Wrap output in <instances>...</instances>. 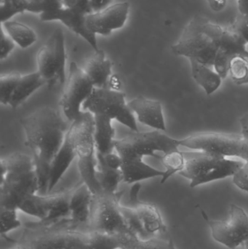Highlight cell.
I'll list each match as a JSON object with an SVG mask.
<instances>
[{"label":"cell","mask_w":248,"mask_h":249,"mask_svg":"<svg viewBox=\"0 0 248 249\" xmlns=\"http://www.w3.org/2000/svg\"><path fill=\"white\" fill-rule=\"evenodd\" d=\"M192 74L195 81L202 88L207 95L215 93L222 83V77L211 67L204 65L195 60H189Z\"/></svg>","instance_id":"24"},{"label":"cell","mask_w":248,"mask_h":249,"mask_svg":"<svg viewBox=\"0 0 248 249\" xmlns=\"http://www.w3.org/2000/svg\"><path fill=\"white\" fill-rule=\"evenodd\" d=\"M211 10L215 12H221L227 5V0H206Z\"/></svg>","instance_id":"37"},{"label":"cell","mask_w":248,"mask_h":249,"mask_svg":"<svg viewBox=\"0 0 248 249\" xmlns=\"http://www.w3.org/2000/svg\"><path fill=\"white\" fill-rule=\"evenodd\" d=\"M61 112L50 107L39 108L20 120L26 134V145L33 155L39 179L38 194L48 195L52 161L65 140L70 125Z\"/></svg>","instance_id":"1"},{"label":"cell","mask_w":248,"mask_h":249,"mask_svg":"<svg viewBox=\"0 0 248 249\" xmlns=\"http://www.w3.org/2000/svg\"><path fill=\"white\" fill-rule=\"evenodd\" d=\"M63 3L64 7L86 16L94 12L90 0H63Z\"/></svg>","instance_id":"32"},{"label":"cell","mask_w":248,"mask_h":249,"mask_svg":"<svg viewBox=\"0 0 248 249\" xmlns=\"http://www.w3.org/2000/svg\"><path fill=\"white\" fill-rule=\"evenodd\" d=\"M16 44L11 39L10 36L4 32L3 28L1 27V53H0V59H5L14 50Z\"/></svg>","instance_id":"33"},{"label":"cell","mask_w":248,"mask_h":249,"mask_svg":"<svg viewBox=\"0 0 248 249\" xmlns=\"http://www.w3.org/2000/svg\"><path fill=\"white\" fill-rule=\"evenodd\" d=\"M181 146L214 154L219 156L236 157L248 162V139L242 134L199 133L179 140Z\"/></svg>","instance_id":"9"},{"label":"cell","mask_w":248,"mask_h":249,"mask_svg":"<svg viewBox=\"0 0 248 249\" xmlns=\"http://www.w3.org/2000/svg\"><path fill=\"white\" fill-rule=\"evenodd\" d=\"M17 211L11 208H0V233L7 241L14 244L17 241L9 238L7 234L21 226V222L17 216Z\"/></svg>","instance_id":"29"},{"label":"cell","mask_w":248,"mask_h":249,"mask_svg":"<svg viewBox=\"0 0 248 249\" xmlns=\"http://www.w3.org/2000/svg\"><path fill=\"white\" fill-rule=\"evenodd\" d=\"M231 26L248 44V15L240 13Z\"/></svg>","instance_id":"34"},{"label":"cell","mask_w":248,"mask_h":249,"mask_svg":"<svg viewBox=\"0 0 248 249\" xmlns=\"http://www.w3.org/2000/svg\"><path fill=\"white\" fill-rule=\"evenodd\" d=\"M84 71L96 89L109 88V81L112 72V63L106 57L104 51L99 49L90 58Z\"/></svg>","instance_id":"20"},{"label":"cell","mask_w":248,"mask_h":249,"mask_svg":"<svg viewBox=\"0 0 248 249\" xmlns=\"http://www.w3.org/2000/svg\"><path fill=\"white\" fill-rule=\"evenodd\" d=\"M26 249V248H24V247H22V246L18 245V244H17V247H15L14 249Z\"/></svg>","instance_id":"42"},{"label":"cell","mask_w":248,"mask_h":249,"mask_svg":"<svg viewBox=\"0 0 248 249\" xmlns=\"http://www.w3.org/2000/svg\"><path fill=\"white\" fill-rule=\"evenodd\" d=\"M55 20L61 22L71 32L83 37L86 42L90 44L95 51H99L97 37L87 28L86 15L64 7L51 17L50 21Z\"/></svg>","instance_id":"19"},{"label":"cell","mask_w":248,"mask_h":249,"mask_svg":"<svg viewBox=\"0 0 248 249\" xmlns=\"http://www.w3.org/2000/svg\"><path fill=\"white\" fill-rule=\"evenodd\" d=\"M123 193L124 191L110 193L103 190L93 195L89 229L111 235H132L121 210L120 200Z\"/></svg>","instance_id":"8"},{"label":"cell","mask_w":248,"mask_h":249,"mask_svg":"<svg viewBox=\"0 0 248 249\" xmlns=\"http://www.w3.org/2000/svg\"><path fill=\"white\" fill-rule=\"evenodd\" d=\"M38 72L46 80L47 84L53 86L58 82L61 86L66 83L65 36L64 31L56 29L47 42L39 48L36 55Z\"/></svg>","instance_id":"11"},{"label":"cell","mask_w":248,"mask_h":249,"mask_svg":"<svg viewBox=\"0 0 248 249\" xmlns=\"http://www.w3.org/2000/svg\"><path fill=\"white\" fill-rule=\"evenodd\" d=\"M103 160L108 166L113 169H121L122 166V159L121 157L117 153L115 154L114 152L107 154L106 155H103Z\"/></svg>","instance_id":"36"},{"label":"cell","mask_w":248,"mask_h":249,"mask_svg":"<svg viewBox=\"0 0 248 249\" xmlns=\"http://www.w3.org/2000/svg\"><path fill=\"white\" fill-rule=\"evenodd\" d=\"M247 42L231 27H224L220 39L219 51L214 68L222 77L227 78L230 64L237 56L248 58Z\"/></svg>","instance_id":"15"},{"label":"cell","mask_w":248,"mask_h":249,"mask_svg":"<svg viewBox=\"0 0 248 249\" xmlns=\"http://www.w3.org/2000/svg\"><path fill=\"white\" fill-rule=\"evenodd\" d=\"M21 75L16 73L1 75L0 77V102L9 105Z\"/></svg>","instance_id":"31"},{"label":"cell","mask_w":248,"mask_h":249,"mask_svg":"<svg viewBox=\"0 0 248 249\" xmlns=\"http://www.w3.org/2000/svg\"><path fill=\"white\" fill-rule=\"evenodd\" d=\"M224 28L202 16H195L185 27L177 42L172 46V52L178 56L186 57L213 68L219 51Z\"/></svg>","instance_id":"5"},{"label":"cell","mask_w":248,"mask_h":249,"mask_svg":"<svg viewBox=\"0 0 248 249\" xmlns=\"http://www.w3.org/2000/svg\"><path fill=\"white\" fill-rule=\"evenodd\" d=\"M130 7L128 1H121L93 12L86 16L87 28L96 36L111 35L114 31L125 26L129 16Z\"/></svg>","instance_id":"14"},{"label":"cell","mask_w":248,"mask_h":249,"mask_svg":"<svg viewBox=\"0 0 248 249\" xmlns=\"http://www.w3.org/2000/svg\"><path fill=\"white\" fill-rule=\"evenodd\" d=\"M0 165V208L18 210L24 200L39 193V179L33 157L15 152L1 158Z\"/></svg>","instance_id":"4"},{"label":"cell","mask_w":248,"mask_h":249,"mask_svg":"<svg viewBox=\"0 0 248 249\" xmlns=\"http://www.w3.org/2000/svg\"><path fill=\"white\" fill-rule=\"evenodd\" d=\"M141 187L139 182L134 184L130 193V200L147 235L151 238H157V235L167 232V227L155 205L141 202L138 199Z\"/></svg>","instance_id":"16"},{"label":"cell","mask_w":248,"mask_h":249,"mask_svg":"<svg viewBox=\"0 0 248 249\" xmlns=\"http://www.w3.org/2000/svg\"><path fill=\"white\" fill-rule=\"evenodd\" d=\"M29 0H0L1 22L12 20L13 17L27 11Z\"/></svg>","instance_id":"30"},{"label":"cell","mask_w":248,"mask_h":249,"mask_svg":"<svg viewBox=\"0 0 248 249\" xmlns=\"http://www.w3.org/2000/svg\"><path fill=\"white\" fill-rule=\"evenodd\" d=\"M93 11H99L110 5L112 0H90Z\"/></svg>","instance_id":"38"},{"label":"cell","mask_w":248,"mask_h":249,"mask_svg":"<svg viewBox=\"0 0 248 249\" xmlns=\"http://www.w3.org/2000/svg\"><path fill=\"white\" fill-rule=\"evenodd\" d=\"M63 7V0H29L27 11L39 14V19L46 22Z\"/></svg>","instance_id":"27"},{"label":"cell","mask_w":248,"mask_h":249,"mask_svg":"<svg viewBox=\"0 0 248 249\" xmlns=\"http://www.w3.org/2000/svg\"><path fill=\"white\" fill-rule=\"evenodd\" d=\"M16 244L26 249H106L102 232L73 228L68 218L49 225L28 222Z\"/></svg>","instance_id":"3"},{"label":"cell","mask_w":248,"mask_h":249,"mask_svg":"<svg viewBox=\"0 0 248 249\" xmlns=\"http://www.w3.org/2000/svg\"><path fill=\"white\" fill-rule=\"evenodd\" d=\"M240 124H241L242 129L241 134L243 135L246 139H248V113L245 115L244 116L240 119Z\"/></svg>","instance_id":"39"},{"label":"cell","mask_w":248,"mask_h":249,"mask_svg":"<svg viewBox=\"0 0 248 249\" xmlns=\"http://www.w3.org/2000/svg\"><path fill=\"white\" fill-rule=\"evenodd\" d=\"M93 193L84 183L71 190L70 196V224L74 228L89 229L91 217Z\"/></svg>","instance_id":"17"},{"label":"cell","mask_w":248,"mask_h":249,"mask_svg":"<svg viewBox=\"0 0 248 249\" xmlns=\"http://www.w3.org/2000/svg\"><path fill=\"white\" fill-rule=\"evenodd\" d=\"M45 84H47L46 80L38 71L21 76L9 105L13 109H16Z\"/></svg>","instance_id":"23"},{"label":"cell","mask_w":248,"mask_h":249,"mask_svg":"<svg viewBox=\"0 0 248 249\" xmlns=\"http://www.w3.org/2000/svg\"><path fill=\"white\" fill-rule=\"evenodd\" d=\"M96 160L98 163V181L102 190L106 193H116L119 183L122 181V174L121 169H113L106 165L103 156L96 152Z\"/></svg>","instance_id":"26"},{"label":"cell","mask_w":248,"mask_h":249,"mask_svg":"<svg viewBox=\"0 0 248 249\" xmlns=\"http://www.w3.org/2000/svg\"><path fill=\"white\" fill-rule=\"evenodd\" d=\"M179 140L173 139L160 130L149 132L132 131L122 139L115 140V149L121 157L122 181L135 184L143 180L163 177L165 171L156 169L144 161V157L151 156L161 160L164 154L179 151Z\"/></svg>","instance_id":"2"},{"label":"cell","mask_w":248,"mask_h":249,"mask_svg":"<svg viewBox=\"0 0 248 249\" xmlns=\"http://www.w3.org/2000/svg\"><path fill=\"white\" fill-rule=\"evenodd\" d=\"M94 130V116L90 112L84 111L80 118L71 123L68 131L78 158L79 171L82 180L93 195L103 191L96 177Z\"/></svg>","instance_id":"6"},{"label":"cell","mask_w":248,"mask_h":249,"mask_svg":"<svg viewBox=\"0 0 248 249\" xmlns=\"http://www.w3.org/2000/svg\"><path fill=\"white\" fill-rule=\"evenodd\" d=\"M186 165L179 173L190 180V187H196L215 180L234 177L246 163L240 160H230L225 157L202 152H184Z\"/></svg>","instance_id":"7"},{"label":"cell","mask_w":248,"mask_h":249,"mask_svg":"<svg viewBox=\"0 0 248 249\" xmlns=\"http://www.w3.org/2000/svg\"><path fill=\"white\" fill-rule=\"evenodd\" d=\"M128 106L141 124L157 130H166L161 102L138 96L130 101Z\"/></svg>","instance_id":"18"},{"label":"cell","mask_w":248,"mask_h":249,"mask_svg":"<svg viewBox=\"0 0 248 249\" xmlns=\"http://www.w3.org/2000/svg\"><path fill=\"white\" fill-rule=\"evenodd\" d=\"M1 27L22 49L29 48L37 40L35 31L24 23L9 20L1 22Z\"/></svg>","instance_id":"25"},{"label":"cell","mask_w":248,"mask_h":249,"mask_svg":"<svg viewBox=\"0 0 248 249\" xmlns=\"http://www.w3.org/2000/svg\"><path fill=\"white\" fill-rule=\"evenodd\" d=\"M75 158H77L75 148L71 138L67 133L64 143L51 165L48 194L52 191V189L62 178Z\"/></svg>","instance_id":"21"},{"label":"cell","mask_w":248,"mask_h":249,"mask_svg":"<svg viewBox=\"0 0 248 249\" xmlns=\"http://www.w3.org/2000/svg\"><path fill=\"white\" fill-rule=\"evenodd\" d=\"M244 84H248V71L247 74H246V77H245V78L243 79V80H242L241 83H240V86H242V85Z\"/></svg>","instance_id":"41"},{"label":"cell","mask_w":248,"mask_h":249,"mask_svg":"<svg viewBox=\"0 0 248 249\" xmlns=\"http://www.w3.org/2000/svg\"><path fill=\"white\" fill-rule=\"evenodd\" d=\"M83 109L95 115H101L118 121L132 131H139L133 112L125 100V94L118 90L95 88Z\"/></svg>","instance_id":"10"},{"label":"cell","mask_w":248,"mask_h":249,"mask_svg":"<svg viewBox=\"0 0 248 249\" xmlns=\"http://www.w3.org/2000/svg\"><path fill=\"white\" fill-rule=\"evenodd\" d=\"M209 226L213 238L230 249L248 245V215L243 208L232 204L227 220H214L202 212Z\"/></svg>","instance_id":"12"},{"label":"cell","mask_w":248,"mask_h":249,"mask_svg":"<svg viewBox=\"0 0 248 249\" xmlns=\"http://www.w3.org/2000/svg\"><path fill=\"white\" fill-rule=\"evenodd\" d=\"M233 182L240 190L248 193V162H246L243 168L234 174Z\"/></svg>","instance_id":"35"},{"label":"cell","mask_w":248,"mask_h":249,"mask_svg":"<svg viewBox=\"0 0 248 249\" xmlns=\"http://www.w3.org/2000/svg\"><path fill=\"white\" fill-rule=\"evenodd\" d=\"M240 14L248 15V0H237Z\"/></svg>","instance_id":"40"},{"label":"cell","mask_w":248,"mask_h":249,"mask_svg":"<svg viewBox=\"0 0 248 249\" xmlns=\"http://www.w3.org/2000/svg\"><path fill=\"white\" fill-rule=\"evenodd\" d=\"M160 160L165 168L164 176L162 177L161 184H164L172 175L180 173L184 169L186 165V157L184 152L180 150L164 154Z\"/></svg>","instance_id":"28"},{"label":"cell","mask_w":248,"mask_h":249,"mask_svg":"<svg viewBox=\"0 0 248 249\" xmlns=\"http://www.w3.org/2000/svg\"><path fill=\"white\" fill-rule=\"evenodd\" d=\"M95 87L84 70L76 63L70 64L69 73L60 101V106L70 124L83 113V104L90 97Z\"/></svg>","instance_id":"13"},{"label":"cell","mask_w":248,"mask_h":249,"mask_svg":"<svg viewBox=\"0 0 248 249\" xmlns=\"http://www.w3.org/2000/svg\"><path fill=\"white\" fill-rule=\"evenodd\" d=\"M94 140L96 152L102 155L113 152L115 149V130L112 120L101 115H95Z\"/></svg>","instance_id":"22"}]
</instances>
